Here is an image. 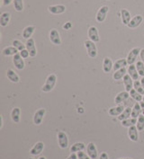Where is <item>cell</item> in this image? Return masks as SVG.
Here are the masks:
<instances>
[{
    "mask_svg": "<svg viewBox=\"0 0 144 159\" xmlns=\"http://www.w3.org/2000/svg\"><path fill=\"white\" fill-rule=\"evenodd\" d=\"M12 44H13V46H14L15 48H16L17 50H18V51H22L23 50L26 49V44H24L23 42L18 41V40H14L13 42H12Z\"/></svg>",
    "mask_w": 144,
    "mask_h": 159,
    "instance_id": "cell-35",
    "label": "cell"
},
{
    "mask_svg": "<svg viewBox=\"0 0 144 159\" xmlns=\"http://www.w3.org/2000/svg\"><path fill=\"white\" fill-rule=\"evenodd\" d=\"M0 119H1V125H0V128L3 127V116H0Z\"/></svg>",
    "mask_w": 144,
    "mask_h": 159,
    "instance_id": "cell-48",
    "label": "cell"
},
{
    "mask_svg": "<svg viewBox=\"0 0 144 159\" xmlns=\"http://www.w3.org/2000/svg\"><path fill=\"white\" fill-rule=\"evenodd\" d=\"M10 18H11V14L9 12H5L1 15L0 16V25L2 27H6L7 26L8 23L10 22Z\"/></svg>",
    "mask_w": 144,
    "mask_h": 159,
    "instance_id": "cell-23",
    "label": "cell"
},
{
    "mask_svg": "<svg viewBox=\"0 0 144 159\" xmlns=\"http://www.w3.org/2000/svg\"><path fill=\"white\" fill-rule=\"evenodd\" d=\"M119 159H132V158H119Z\"/></svg>",
    "mask_w": 144,
    "mask_h": 159,
    "instance_id": "cell-50",
    "label": "cell"
},
{
    "mask_svg": "<svg viewBox=\"0 0 144 159\" xmlns=\"http://www.w3.org/2000/svg\"><path fill=\"white\" fill-rule=\"evenodd\" d=\"M140 104H141V107H142V114L144 115V102L143 101H142V102H140Z\"/></svg>",
    "mask_w": 144,
    "mask_h": 159,
    "instance_id": "cell-46",
    "label": "cell"
},
{
    "mask_svg": "<svg viewBox=\"0 0 144 159\" xmlns=\"http://www.w3.org/2000/svg\"><path fill=\"white\" fill-rule=\"evenodd\" d=\"M7 78H8L9 80L11 82H13V83H16H16H19V81H20L19 75H17L16 73L13 69H11V68L7 69Z\"/></svg>",
    "mask_w": 144,
    "mask_h": 159,
    "instance_id": "cell-20",
    "label": "cell"
},
{
    "mask_svg": "<svg viewBox=\"0 0 144 159\" xmlns=\"http://www.w3.org/2000/svg\"><path fill=\"white\" fill-rule=\"evenodd\" d=\"M39 159H46V157H41Z\"/></svg>",
    "mask_w": 144,
    "mask_h": 159,
    "instance_id": "cell-49",
    "label": "cell"
},
{
    "mask_svg": "<svg viewBox=\"0 0 144 159\" xmlns=\"http://www.w3.org/2000/svg\"><path fill=\"white\" fill-rule=\"evenodd\" d=\"M84 44H85V47L86 49L88 56L92 59H95L97 56V48L95 46V42L88 40V41H86Z\"/></svg>",
    "mask_w": 144,
    "mask_h": 159,
    "instance_id": "cell-2",
    "label": "cell"
},
{
    "mask_svg": "<svg viewBox=\"0 0 144 159\" xmlns=\"http://www.w3.org/2000/svg\"><path fill=\"white\" fill-rule=\"evenodd\" d=\"M77 158L78 159H91L89 157L88 155H86V153L82 152V151H79L77 152Z\"/></svg>",
    "mask_w": 144,
    "mask_h": 159,
    "instance_id": "cell-39",
    "label": "cell"
},
{
    "mask_svg": "<svg viewBox=\"0 0 144 159\" xmlns=\"http://www.w3.org/2000/svg\"><path fill=\"white\" fill-rule=\"evenodd\" d=\"M29 159H34V158H33V157H30V158Z\"/></svg>",
    "mask_w": 144,
    "mask_h": 159,
    "instance_id": "cell-51",
    "label": "cell"
},
{
    "mask_svg": "<svg viewBox=\"0 0 144 159\" xmlns=\"http://www.w3.org/2000/svg\"><path fill=\"white\" fill-rule=\"evenodd\" d=\"M128 74L130 75V76L133 79V80H138L139 78V73L137 71L135 65H130L128 67Z\"/></svg>",
    "mask_w": 144,
    "mask_h": 159,
    "instance_id": "cell-25",
    "label": "cell"
},
{
    "mask_svg": "<svg viewBox=\"0 0 144 159\" xmlns=\"http://www.w3.org/2000/svg\"><path fill=\"white\" fill-rule=\"evenodd\" d=\"M45 112H46V111L43 108H41L38 111H36V112L34 113V123L35 125H40L42 123L43 117L45 115Z\"/></svg>",
    "mask_w": 144,
    "mask_h": 159,
    "instance_id": "cell-9",
    "label": "cell"
},
{
    "mask_svg": "<svg viewBox=\"0 0 144 159\" xmlns=\"http://www.w3.org/2000/svg\"><path fill=\"white\" fill-rule=\"evenodd\" d=\"M14 0H3V6H9Z\"/></svg>",
    "mask_w": 144,
    "mask_h": 159,
    "instance_id": "cell-43",
    "label": "cell"
},
{
    "mask_svg": "<svg viewBox=\"0 0 144 159\" xmlns=\"http://www.w3.org/2000/svg\"><path fill=\"white\" fill-rule=\"evenodd\" d=\"M87 35L90 41L94 42H98L100 41V37L98 34V30L95 26H90L88 31H87Z\"/></svg>",
    "mask_w": 144,
    "mask_h": 159,
    "instance_id": "cell-4",
    "label": "cell"
},
{
    "mask_svg": "<svg viewBox=\"0 0 144 159\" xmlns=\"http://www.w3.org/2000/svg\"><path fill=\"white\" fill-rule=\"evenodd\" d=\"M128 62H127V59H118V60H116L115 62H114V71H116V70H119V69H121V68H123V67H125V66H127Z\"/></svg>",
    "mask_w": 144,
    "mask_h": 159,
    "instance_id": "cell-27",
    "label": "cell"
},
{
    "mask_svg": "<svg viewBox=\"0 0 144 159\" xmlns=\"http://www.w3.org/2000/svg\"><path fill=\"white\" fill-rule=\"evenodd\" d=\"M141 112H142V107H141V104L137 102L135 104L133 105L132 110V118H137L141 115Z\"/></svg>",
    "mask_w": 144,
    "mask_h": 159,
    "instance_id": "cell-30",
    "label": "cell"
},
{
    "mask_svg": "<svg viewBox=\"0 0 144 159\" xmlns=\"http://www.w3.org/2000/svg\"><path fill=\"white\" fill-rule=\"evenodd\" d=\"M140 56H141V59H142V61L144 63V49L141 50V52H140Z\"/></svg>",
    "mask_w": 144,
    "mask_h": 159,
    "instance_id": "cell-45",
    "label": "cell"
},
{
    "mask_svg": "<svg viewBox=\"0 0 144 159\" xmlns=\"http://www.w3.org/2000/svg\"><path fill=\"white\" fill-rule=\"evenodd\" d=\"M13 63L15 65V67H16L18 70H23L25 67H26V63L24 59L21 57L20 53H17L14 56L13 58Z\"/></svg>",
    "mask_w": 144,
    "mask_h": 159,
    "instance_id": "cell-8",
    "label": "cell"
},
{
    "mask_svg": "<svg viewBox=\"0 0 144 159\" xmlns=\"http://www.w3.org/2000/svg\"><path fill=\"white\" fill-rule=\"evenodd\" d=\"M99 159H109L108 158V155L105 152H104V153H102L101 155H100Z\"/></svg>",
    "mask_w": 144,
    "mask_h": 159,
    "instance_id": "cell-42",
    "label": "cell"
},
{
    "mask_svg": "<svg viewBox=\"0 0 144 159\" xmlns=\"http://www.w3.org/2000/svg\"><path fill=\"white\" fill-rule=\"evenodd\" d=\"M57 82V75L55 74H51L50 75H48L45 84H43L42 87V91L44 93H49L52 91V89L54 88L55 84Z\"/></svg>",
    "mask_w": 144,
    "mask_h": 159,
    "instance_id": "cell-1",
    "label": "cell"
},
{
    "mask_svg": "<svg viewBox=\"0 0 144 159\" xmlns=\"http://www.w3.org/2000/svg\"><path fill=\"white\" fill-rule=\"evenodd\" d=\"M137 129L139 131H142L144 129V115H140L137 119Z\"/></svg>",
    "mask_w": 144,
    "mask_h": 159,
    "instance_id": "cell-37",
    "label": "cell"
},
{
    "mask_svg": "<svg viewBox=\"0 0 144 159\" xmlns=\"http://www.w3.org/2000/svg\"><path fill=\"white\" fill-rule=\"evenodd\" d=\"M17 53H18V50H17L16 48H15L14 46L13 47H7L2 51V54L4 56H7V57H8V56H15Z\"/></svg>",
    "mask_w": 144,
    "mask_h": 159,
    "instance_id": "cell-28",
    "label": "cell"
},
{
    "mask_svg": "<svg viewBox=\"0 0 144 159\" xmlns=\"http://www.w3.org/2000/svg\"><path fill=\"white\" fill-rule=\"evenodd\" d=\"M50 40L54 45H60L61 44V39H60V35L58 30L56 29H52L50 33Z\"/></svg>",
    "mask_w": 144,
    "mask_h": 159,
    "instance_id": "cell-10",
    "label": "cell"
},
{
    "mask_svg": "<svg viewBox=\"0 0 144 159\" xmlns=\"http://www.w3.org/2000/svg\"><path fill=\"white\" fill-rule=\"evenodd\" d=\"M43 148H44V144L43 142H37L32 148V149L30 151V154L32 156H38L43 152Z\"/></svg>",
    "mask_w": 144,
    "mask_h": 159,
    "instance_id": "cell-15",
    "label": "cell"
},
{
    "mask_svg": "<svg viewBox=\"0 0 144 159\" xmlns=\"http://www.w3.org/2000/svg\"><path fill=\"white\" fill-rule=\"evenodd\" d=\"M126 73H127L126 68H125V67H123V68H121V69H119V70L114 71L113 77H114V80L118 81V80H120V79L123 78V76L126 75Z\"/></svg>",
    "mask_w": 144,
    "mask_h": 159,
    "instance_id": "cell-26",
    "label": "cell"
},
{
    "mask_svg": "<svg viewBox=\"0 0 144 159\" xmlns=\"http://www.w3.org/2000/svg\"><path fill=\"white\" fill-rule=\"evenodd\" d=\"M85 148L86 146L84 143L77 142L72 145V147L70 148V151H71V153H76V152H79V151H83Z\"/></svg>",
    "mask_w": 144,
    "mask_h": 159,
    "instance_id": "cell-31",
    "label": "cell"
},
{
    "mask_svg": "<svg viewBox=\"0 0 144 159\" xmlns=\"http://www.w3.org/2000/svg\"><path fill=\"white\" fill-rule=\"evenodd\" d=\"M124 107H123V104H119L117 106H115V107H112L109 109L108 111V113L110 114L111 116H117L118 117L119 115H121V113L124 111Z\"/></svg>",
    "mask_w": 144,
    "mask_h": 159,
    "instance_id": "cell-18",
    "label": "cell"
},
{
    "mask_svg": "<svg viewBox=\"0 0 144 159\" xmlns=\"http://www.w3.org/2000/svg\"><path fill=\"white\" fill-rule=\"evenodd\" d=\"M135 124H137V119H135V118H129L127 120H122V125L123 127L130 128L132 126H134Z\"/></svg>",
    "mask_w": 144,
    "mask_h": 159,
    "instance_id": "cell-33",
    "label": "cell"
},
{
    "mask_svg": "<svg viewBox=\"0 0 144 159\" xmlns=\"http://www.w3.org/2000/svg\"><path fill=\"white\" fill-rule=\"evenodd\" d=\"M133 88L135 89L137 92L140 93L142 95H144V89L143 87H142V84H141V81L134 80V82H133Z\"/></svg>",
    "mask_w": 144,
    "mask_h": 159,
    "instance_id": "cell-36",
    "label": "cell"
},
{
    "mask_svg": "<svg viewBox=\"0 0 144 159\" xmlns=\"http://www.w3.org/2000/svg\"><path fill=\"white\" fill-rule=\"evenodd\" d=\"M121 18H122V22L124 25H128L130 21L132 20L131 18V13L126 10V9H122L121 10Z\"/></svg>",
    "mask_w": 144,
    "mask_h": 159,
    "instance_id": "cell-19",
    "label": "cell"
},
{
    "mask_svg": "<svg viewBox=\"0 0 144 159\" xmlns=\"http://www.w3.org/2000/svg\"><path fill=\"white\" fill-rule=\"evenodd\" d=\"M26 50L29 51L30 53V57L34 58L37 54V50H36V46H35V42L33 38H30L28 40H26Z\"/></svg>",
    "mask_w": 144,
    "mask_h": 159,
    "instance_id": "cell-5",
    "label": "cell"
},
{
    "mask_svg": "<svg viewBox=\"0 0 144 159\" xmlns=\"http://www.w3.org/2000/svg\"><path fill=\"white\" fill-rule=\"evenodd\" d=\"M114 67V64L110 58H105L103 62V70L105 73H109L112 68Z\"/></svg>",
    "mask_w": 144,
    "mask_h": 159,
    "instance_id": "cell-22",
    "label": "cell"
},
{
    "mask_svg": "<svg viewBox=\"0 0 144 159\" xmlns=\"http://www.w3.org/2000/svg\"><path fill=\"white\" fill-rule=\"evenodd\" d=\"M140 52H141V49L140 48H133L132 50L129 52L127 58H126L129 65H133L135 63L136 59H137L138 55L140 54Z\"/></svg>",
    "mask_w": 144,
    "mask_h": 159,
    "instance_id": "cell-6",
    "label": "cell"
},
{
    "mask_svg": "<svg viewBox=\"0 0 144 159\" xmlns=\"http://www.w3.org/2000/svg\"><path fill=\"white\" fill-rule=\"evenodd\" d=\"M141 84H142V87H143L144 89V76H142V79H141Z\"/></svg>",
    "mask_w": 144,
    "mask_h": 159,
    "instance_id": "cell-47",
    "label": "cell"
},
{
    "mask_svg": "<svg viewBox=\"0 0 144 159\" xmlns=\"http://www.w3.org/2000/svg\"><path fill=\"white\" fill-rule=\"evenodd\" d=\"M129 97H130V93L127 92V91L119 93L118 94L116 95L115 99H114V102L119 105V104L123 103V102H125Z\"/></svg>",
    "mask_w": 144,
    "mask_h": 159,
    "instance_id": "cell-17",
    "label": "cell"
},
{
    "mask_svg": "<svg viewBox=\"0 0 144 159\" xmlns=\"http://www.w3.org/2000/svg\"><path fill=\"white\" fill-rule=\"evenodd\" d=\"M67 159H77V155H76L75 153H71V155Z\"/></svg>",
    "mask_w": 144,
    "mask_h": 159,
    "instance_id": "cell-44",
    "label": "cell"
},
{
    "mask_svg": "<svg viewBox=\"0 0 144 159\" xmlns=\"http://www.w3.org/2000/svg\"><path fill=\"white\" fill-rule=\"evenodd\" d=\"M132 108H130V107H127L125 108L124 111L121 113V115L118 116V120H127L130 117H132Z\"/></svg>",
    "mask_w": 144,
    "mask_h": 159,
    "instance_id": "cell-29",
    "label": "cell"
},
{
    "mask_svg": "<svg viewBox=\"0 0 144 159\" xmlns=\"http://www.w3.org/2000/svg\"><path fill=\"white\" fill-rule=\"evenodd\" d=\"M142 101H143V102H144V95H143V99H142Z\"/></svg>",
    "mask_w": 144,
    "mask_h": 159,
    "instance_id": "cell-52",
    "label": "cell"
},
{
    "mask_svg": "<svg viewBox=\"0 0 144 159\" xmlns=\"http://www.w3.org/2000/svg\"><path fill=\"white\" fill-rule=\"evenodd\" d=\"M142 21H143V17L141 15H137L133 18H132V20L130 21V23L127 26L129 28L134 29V28H137L138 26H140L141 24L142 23Z\"/></svg>",
    "mask_w": 144,
    "mask_h": 159,
    "instance_id": "cell-13",
    "label": "cell"
},
{
    "mask_svg": "<svg viewBox=\"0 0 144 159\" xmlns=\"http://www.w3.org/2000/svg\"><path fill=\"white\" fill-rule=\"evenodd\" d=\"M20 55H21V57L23 59H27L30 56V53H29V51L26 50V49H25V50H23L22 51H20Z\"/></svg>",
    "mask_w": 144,
    "mask_h": 159,
    "instance_id": "cell-40",
    "label": "cell"
},
{
    "mask_svg": "<svg viewBox=\"0 0 144 159\" xmlns=\"http://www.w3.org/2000/svg\"><path fill=\"white\" fill-rule=\"evenodd\" d=\"M71 27H72V24L69 23V22H67L65 25H63V29H64V30H69Z\"/></svg>",
    "mask_w": 144,
    "mask_h": 159,
    "instance_id": "cell-41",
    "label": "cell"
},
{
    "mask_svg": "<svg viewBox=\"0 0 144 159\" xmlns=\"http://www.w3.org/2000/svg\"><path fill=\"white\" fill-rule=\"evenodd\" d=\"M58 142L61 148H67L68 146V139L67 134L64 131L58 132Z\"/></svg>",
    "mask_w": 144,
    "mask_h": 159,
    "instance_id": "cell-7",
    "label": "cell"
},
{
    "mask_svg": "<svg viewBox=\"0 0 144 159\" xmlns=\"http://www.w3.org/2000/svg\"><path fill=\"white\" fill-rule=\"evenodd\" d=\"M21 116V109L19 107H15L11 111V119L15 123H19Z\"/></svg>",
    "mask_w": 144,
    "mask_h": 159,
    "instance_id": "cell-21",
    "label": "cell"
},
{
    "mask_svg": "<svg viewBox=\"0 0 144 159\" xmlns=\"http://www.w3.org/2000/svg\"><path fill=\"white\" fill-rule=\"evenodd\" d=\"M138 129L135 125L132 126L129 128L128 129V136H129V139L133 141V142H137L138 139H139V132H138Z\"/></svg>",
    "mask_w": 144,
    "mask_h": 159,
    "instance_id": "cell-12",
    "label": "cell"
},
{
    "mask_svg": "<svg viewBox=\"0 0 144 159\" xmlns=\"http://www.w3.org/2000/svg\"><path fill=\"white\" fill-rule=\"evenodd\" d=\"M129 93H130V96H131L132 99H134L136 102H142V99H143V95L141 94L140 93L137 92L134 88H132Z\"/></svg>",
    "mask_w": 144,
    "mask_h": 159,
    "instance_id": "cell-32",
    "label": "cell"
},
{
    "mask_svg": "<svg viewBox=\"0 0 144 159\" xmlns=\"http://www.w3.org/2000/svg\"><path fill=\"white\" fill-rule=\"evenodd\" d=\"M136 68L139 73V75L144 76V63L142 61H137L136 63Z\"/></svg>",
    "mask_w": 144,
    "mask_h": 159,
    "instance_id": "cell-38",
    "label": "cell"
},
{
    "mask_svg": "<svg viewBox=\"0 0 144 159\" xmlns=\"http://www.w3.org/2000/svg\"><path fill=\"white\" fill-rule=\"evenodd\" d=\"M48 11L51 14H53V15H60V14H63L66 11V7L64 5L50 6L48 7Z\"/></svg>",
    "mask_w": 144,
    "mask_h": 159,
    "instance_id": "cell-11",
    "label": "cell"
},
{
    "mask_svg": "<svg viewBox=\"0 0 144 159\" xmlns=\"http://www.w3.org/2000/svg\"><path fill=\"white\" fill-rule=\"evenodd\" d=\"M123 84H124L125 90L127 92H130L133 88V82H132L133 79L130 76L129 74H126V75L123 76Z\"/></svg>",
    "mask_w": 144,
    "mask_h": 159,
    "instance_id": "cell-16",
    "label": "cell"
},
{
    "mask_svg": "<svg viewBox=\"0 0 144 159\" xmlns=\"http://www.w3.org/2000/svg\"><path fill=\"white\" fill-rule=\"evenodd\" d=\"M109 11V7L107 6H103L101 7L99 10L97 11L96 13V16H95V19L98 23H103L105 18H106V16H107V13Z\"/></svg>",
    "mask_w": 144,
    "mask_h": 159,
    "instance_id": "cell-3",
    "label": "cell"
},
{
    "mask_svg": "<svg viewBox=\"0 0 144 159\" xmlns=\"http://www.w3.org/2000/svg\"><path fill=\"white\" fill-rule=\"evenodd\" d=\"M14 7L17 12H22L24 10V0H14Z\"/></svg>",
    "mask_w": 144,
    "mask_h": 159,
    "instance_id": "cell-34",
    "label": "cell"
},
{
    "mask_svg": "<svg viewBox=\"0 0 144 159\" xmlns=\"http://www.w3.org/2000/svg\"><path fill=\"white\" fill-rule=\"evenodd\" d=\"M86 152H87V155L89 156V157L91 159H95L97 157V149H96V147L94 143L90 142L87 145Z\"/></svg>",
    "mask_w": 144,
    "mask_h": 159,
    "instance_id": "cell-14",
    "label": "cell"
},
{
    "mask_svg": "<svg viewBox=\"0 0 144 159\" xmlns=\"http://www.w3.org/2000/svg\"><path fill=\"white\" fill-rule=\"evenodd\" d=\"M35 31V26L34 25H29L26 27L23 31V37L26 39V40H28L32 37V35L34 33Z\"/></svg>",
    "mask_w": 144,
    "mask_h": 159,
    "instance_id": "cell-24",
    "label": "cell"
}]
</instances>
